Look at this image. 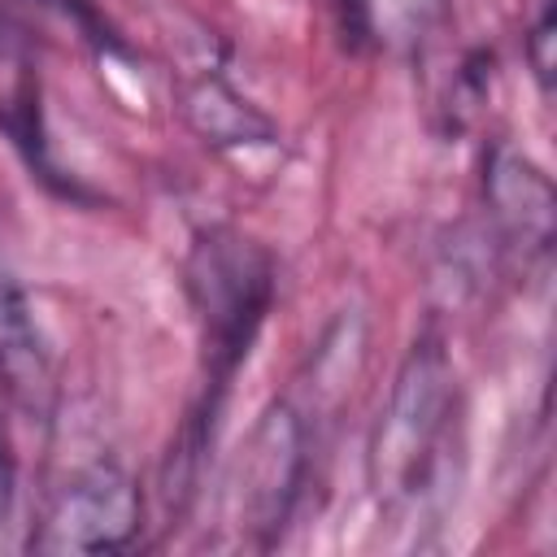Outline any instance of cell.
I'll use <instances>...</instances> for the list:
<instances>
[{
	"label": "cell",
	"instance_id": "obj_1",
	"mask_svg": "<svg viewBox=\"0 0 557 557\" xmlns=\"http://www.w3.org/2000/svg\"><path fill=\"white\" fill-rule=\"evenodd\" d=\"M187 296H191V309L200 322V344H205V387H200L196 413L187 418L178 453H174V470H183V479H178L183 492H187L196 461L213 444L231 379L244 366V357H248V348H252V339L270 313L274 265H270L261 244L244 239L239 231L213 226L191 244Z\"/></svg>",
	"mask_w": 557,
	"mask_h": 557
},
{
	"label": "cell",
	"instance_id": "obj_2",
	"mask_svg": "<svg viewBox=\"0 0 557 557\" xmlns=\"http://www.w3.org/2000/svg\"><path fill=\"white\" fill-rule=\"evenodd\" d=\"M461 448L457 374L440 339H418L405 357L387 409L370 440V483L383 509L413 513L444 492Z\"/></svg>",
	"mask_w": 557,
	"mask_h": 557
},
{
	"label": "cell",
	"instance_id": "obj_3",
	"mask_svg": "<svg viewBox=\"0 0 557 557\" xmlns=\"http://www.w3.org/2000/svg\"><path fill=\"white\" fill-rule=\"evenodd\" d=\"M305 466H309L305 418L287 400H278L248 431V444L239 448L231 474V509H235L231 522L244 544L270 548L283 535L300 500Z\"/></svg>",
	"mask_w": 557,
	"mask_h": 557
},
{
	"label": "cell",
	"instance_id": "obj_4",
	"mask_svg": "<svg viewBox=\"0 0 557 557\" xmlns=\"http://www.w3.org/2000/svg\"><path fill=\"white\" fill-rule=\"evenodd\" d=\"M139 487L113 466L96 461L74 470L48 500L39 527L30 531V553L44 557H78V553H117L139 531Z\"/></svg>",
	"mask_w": 557,
	"mask_h": 557
},
{
	"label": "cell",
	"instance_id": "obj_5",
	"mask_svg": "<svg viewBox=\"0 0 557 557\" xmlns=\"http://www.w3.org/2000/svg\"><path fill=\"white\" fill-rule=\"evenodd\" d=\"M487 191L492 205L500 213V222L509 226L513 239H522V248L544 252L553 239V187L548 178L513 152H496L487 165Z\"/></svg>",
	"mask_w": 557,
	"mask_h": 557
},
{
	"label": "cell",
	"instance_id": "obj_6",
	"mask_svg": "<svg viewBox=\"0 0 557 557\" xmlns=\"http://www.w3.org/2000/svg\"><path fill=\"white\" fill-rule=\"evenodd\" d=\"M0 379L26 405H35L48 383L44 348H39V331H35L26 292L13 278V270L4 265V257H0Z\"/></svg>",
	"mask_w": 557,
	"mask_h": 557
},
{
	"label": "cell",
	"instance_id": "obj_7",
	"mask_svg": "<svg viewBox=\"0 0 557 557\" xmlns=\"http://www.w3.org/2000/svg\"><path fill=\"white\" fill-rule=\"evenodd\" d=\"M183 113L187 122L213 139V144H252V139H274V126L248 104L239 100L218 74H200L187 91H183Z\"/></svg>",
	"mask_w": 557,
	"mask_h": 557
},
{
	"label": "cell",
	"instance_id": "obj_8",
	"mask_svg": "<svg viewBox=\"0 0 557 557\" xmlns=\"http://www.w3.org/2000/svg\"><path fill=\"white\" fill-rule=\"evenodd\" d=\"M527 57H531V70H535L540 87L548 91V83H553V9L540 13V22L527 39Z\"/></svg>",
	"mask_w": 557,
	"mask_h": 557
},
{
	"label": "cell",
	"instance_id": "obj_9",
	"mask_svg": "<svg viewBox=\"0 0 557 557\" xmlns=\"http://www.w3.org/2000/svg\"><path fill=\"white\" fill-rule=\"evenodd\" d=\"M39 4H52L57 13H65V17H70V22H74V26H78V30H83V35L91 39V44L117 48V39L109 35V26H104V22L96 17V9H91L87 0H39Z\"/></svg>",
	"mask_w": 557,
	"mask_h": 557
},
{
	"label": "cell",
	"instance_id": "obj_10",
	"mask_svg": "<svg viewBox=\"0 0 557 557\" xmlns=\"http://www.w3.org/2000/svg\"><path fill=\"white\" fill-rule=\"evenodd\" d=\"M13 518H17V470H13V453L0 435V548L9 544Z\"/></svg>",
	"mask_w": 557,
	"mask_h": 557
}]
</instances>
